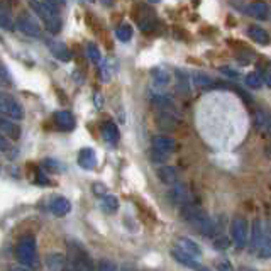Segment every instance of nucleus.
<instances>
[{
    "instance_id": "1",
    "label": "nucleus",
    "mask_w": 271,
    "mask_h": 271,
    "mask_svg": "<svg viewBox=\"0 0 271 271\" xmlns=\"http://www.w3.org/2000/svg\"><path fill=\"white\" fill-rule=\"evenodd\" d=\"M29 5H31V9L34 10L37 15H39V19L44 22L48 32H51V34H58V32L61 31L63 20H61V17H59L58 4H53V2H31Z\"/></svg>"
},
{
    "instance_id": "2",
    "label": "nucleus",
    "mask_w": 271,
    "mask_h": 271,
    "mask_svg": "<svg viewBox=\"0 0 271 271\" xmlns=\"http://www.w3.org/2000/svg\"><path fill=\"white\" fill-rule=\"evenodd\" d=\"M36 251H37L36 237L27 234L20 237L17 246H15V258L24 266H32L36 263Z\"/></svg>"
},
{
    "instance_id": "3",
    "label": "nucleus",
    "mask_w": 271,
    "mask_h": 271,
    "mask_svg": "<svg viewBox=\"0 0 271 271\" xmlns=\"http://www.w3.org/2000/svg\"><path fill=\"white\" fill-rule=\"evenodd\" d=\"M0 112H2L5 119L10 120H20L24 117L20 103L12 95H7V93H2V97H0Z\"/></svg>"
},
{
    "instance_id": "4",
    "label": "nucleus",
    "mask_w": 271,
    "mask_h": 271,
    "mask_svg": "<svg viewBox=\"0 0 271 271\" xmlns=\"http://www.w3.org/2000/svg\"><path fill=\"white\" fill-rule=\"evenodd\" d=\"M232 241L237 249H242L247 244V237H249V229H247V220L244 217H234L231 224Z\"/></svg>"
},
{
    "instance_id": "5",
    "label": "nucleus",
    "mask_w": 271,
    "mask_h": 271,
    "mask_svg": "<svg viewBox=\"0 0 271 271\" xmlns=\"http://www.w3.org/2000/svg\"><path fill=\"white\" fill-rule=\"evenodd\" d=\"M15 26L22 34L29 36V37H41V27L39 24L27 14H20L17 20H15Z\"/></svg>"
},
{
    "instance_id": "6",
    "label": "nucleus",
    "mask_w": 271,
    "mask_h": 271,
    "mask_svg": "<svg viewBox=\"0 0 271 271\" xmlns=\"http://www.w3.org/2000/svg\"><path fill=\"white\" fill-rule=\"evenodd\" d=\"M168 200L173 203V205H180V207H185L190 202H193L190 190H188V188L183 186V185L171 186L170 192H168Z\"/></svg>"
},
{
    "instance_id": "7",
    "label": "nucleus",
    "mask_w": 271,
    "mask_h": 271,
    "mask_svg": "<svg viewBox=\"0 0 271 271\" xmlns=\"http://www.w3.org/2000/svg\"><path fill=\"white\" fill-rule=\"evenodd\" d=\"M171 256H173L175 261H178L180 264H183V266H186L188 269H193V271H215V269H210L207 266H203V264L197 263L195 258L188 256V254H185L181 249H171Z\"/></svg>"
},
{
    "instance_id": "8",
    "label": "nucleus",
    "mask_w": 271,
    "mask_h": 271,
    "mask_svg": "<svg viewBox=\"0 0 271 271\" xmlns=\"http://www.w3.org/2000/svg\"><path fill=\"white\" fill-rule=\"evenodd\" d=\"M264 232H266V227H264L261 219H254L253 225H251V237H249V247L251 251H259V247L263 244L264 239Z\"/></svg>"
},
{
    "instance_id": "9",
    "label": "nucleus",
    "mask_w": 271,
    "mask_h": 271,
    "mask_svg": "<svg viewBox=\"0 0 271 271\" xmlns=\"http://www.w3.org/2000/svg\"><path fill=\"white\" fill-rule=\"evenodd\" d=\"M151 146H153L151 151L166 154L168 156L170 153H173L176 149V141L171 139V137H168V136H156V137H153Z\"/></svg>"
},
{
    "instance_id": "10",
    "label": "nucleus",
    "mask_w": 271,
    "mask_h": 271,
    "mask_svg": "<svg viewBox=\"0 0 271 271\" xmlns=\"http://www.w3.org/2000/svg\"><path fill=\"white\" fill-rule=\"evenodd\" d=\"M76 163H78L80 168L84 170H93L97 168V154L92 148H84L78 153V158H76Z\"/></svg>"
},
{
    "instance_id": "11",
    "label": "nucleus",
    "mask_w": 271,
    "mask_h": 271,
    "mask_svg": "<svg viewBox=\"0 0 271 271\" xmlns=\"http://www.w3.org/2000/svg\"><path fill=\"white\" fill-rule=\"evenodd\" d=\"M158 178L164 185H170V186L180 185V171L173 166H161L158 170Z\"/></svg>"
},
{
    "instance_id": "12",
    "label": "nucleus",
    "mask_w": 271,
    "mask_h": 271,
    "mask_svg": "<svg viewBox=\"0 0 271 271\" xmlns=\"http://www.w3.org/2000/svg\"><path fill=\"white\" fill-rule=\"evenodd\" d=\"M49 209L54 215L58 217H63V215L71 212V202L66 197H54L51 203H49Z\"/></svg>"
},
{
    "instance_id": "13",
    "label": "nucleus",
    "mask_w": 271,
    "mask_h": 271,
    "mask_svg": "<svg viewBox=\"0 0 271 271\" xmlns=\"http://www.w3.org/2000/svg\"><path fill=\"white\" fill-rule=\"evenodd\" d=\"M178 249H181L185 254H188V256H192V258L202 256V247L198 246V242H195L193 239H188V237H180Z\"/></svg>"
},
{
    "instance_id": "14",
    "label": "nucleus",
    "mask_w": 271,
    "mask_h": 271,
    "mask_svg": "<svg viewBox=\"0 0 271 271\" xmlns=\"http://www.w3.org/2000/svg\"><path fill=\"white\" fill-rule=\"evenodd\" d=\"M54 124L61 131H73L75 129V117L68 110H59L54 114Z\"/></svg>"
},
{
    "instance_id": "15",
    "label": "nucleus",
    "mask_w": 271,
    "mask_h": 271,
    "mask_svg": "<svg viewBox=\"0 0 271 271\" xmlns=\"http://www.w3.org/2000/svg\"><path fill=\"white\" fill-rule=\"evenodd\" d=\"M66 261H68V259H66L63 254L51 253V254H48V256L44 258V266H46L48 271H63Z\"/></svg>"
},
{
    "instance_id": "16",
    "label": "nucleus",
    "mask_w": 271,
    "mask_h": 271,
    "mask_svg": "<svg viewBox=\"0 0 271 271\" xmlns=\"http://www.w3.org/2000/svg\"><path fill=\"white\" fill-rule=\"evenodd\" d=\"M247 36H249V39H253L256 44H261V46H268V44L271 43L269 34L259 26L247 27Z\"/></svg>"
},
{
    "instance_id": "17",
    "label": "nucleus",
    "mask_w": 271,
    "mask_h": 271,
    "mask_svg": "<svg viewBox=\"0 0 271 271\" xmlns=\"http://www.w3.org/2000/svg\"><path fill=\"white\" fill-rule=\"evenodd\" d=\"M0 131H2V136L10 137V139H19V136H20L19 124H15L14 120L5 119V117L0 119Z\"/></svg>"
},
{
    "instance_id": "18",
    "label": "nucleus",
    "mask_w": 271,
    "mask_h": 271,
    "mask_svg": "<svg viewBox=\"0 0 271 271\" xmlns=\"http://www.w3.org/2000/svg\"><path fill=\"white\" fill-rule=\"evenodd\" d=\"M253 122L258 129L264 131L266 134H271V114L264 112V110H256L253 114Z\"/></svg>"
},
{
    "instance_id": "19",
    "label": "nucleus",
    "mask_w": 271,
    "mask_h": 271,
    "mask_svg": "<svg viewBox=\"0 0 271 271\" xmlns=\"http://www.w3.org/2000/svg\"><path fill=\"white\" fill-rule=\"evenodd\" d=\"M49 49H51L53 56L58 58L59 61H70L71 59V51L68 49V46H66L65 43H59V41H53L49 43Z\"/></svg>"
},
{
    "instance_id": "20",
    "label": "nucleus",
    "mask_w": 271,
    "mask_h": 271,
    "mask_svg": "<svg viewBox=\"0 0 271 271\" xmlns=\"http://www.w3.org/2000/svg\"><path fill=\"white\" fill-rule=\"evenodd\" d=\"M102 137L109 142V144H112V146L117 144V141H119V129H117V126H115L114 122H110V120L103 122L102 124Z\"/></svg>"
},
{
    "instance_id": "21",
    "label": "nucleus",
    "mask_w": 271,
    "mask_h": 271,
    "mask_svg": "<svg viewBox=\"0 0 271 271\" xmlns=\"http://www.w3.org/2000/svg\"><path fill=\"white\" fill-rule=\"evenodd\" d=\"M246 12L251 15V17L258 19V20H266L268 19V5L256 2V4H249L246 7Z\"/></svg>"
},
{
    "instance_id": "22",
    "label": "nucleus",
    "mask_w": 271,
    "mask_h": 271,
    "mask_svg": "<svg viewBox=\"0 0 271 271\" xmlns=\"http://www.w3.org/2000/svg\"><path fill=\"white\" fill-rule=\"evenodd\" d=\"M258 256L261 259H269L271 258V224L266 225V232H264L263 244L259 247Z\"/></svg>"
},
{
    "instance_id": "23",
    "label": "nucleus",
    "mask_w": 271,
    "mask_h": 271,
    "mask_svg": "<svg viewBox=\"0 0 271 271\" xmlns=\"http://www.w3.org/2000/svg\"><path fill=\"white\" fill-rule=\"evenodd\" d=\"M192 78L193 84L198 88H212L214 87V80L210 78L207 73H202V71H192Z\"/></svg>"
},
{
    "instance_id": "24",
    "label": "nucleus",
    "mask_w": 271,
    "mask_h": 271,
    "mask_svg": "<svg viewBox=\"0 0 271 271\" xmlns=\"http://www.w3.org/2000/svg\"><path fill=\"white\" fill-rule=\"evenodd\" d=\"M151 75H153V80H154V84H156L158 87H164V85H168L170 84V80H171V76L170 73L164 68H161V66H158V68H154L151 71Z\"/></svg>"
},
{
    "instance_id": "25",
    "label": "nucleus",
    "mask_w": 271,
    "mask_h": 271,
    "mask_svg": "<svg viewBox=\"0 0 271 271\" xmlns=\"http://www.w3.org/2000/svg\"><path fill=\"white\" fill-rule=\"evenodd\" d=\"M100 207H102L103 212H107V214L117 212V209H119V200H117V197H115V195H105V197H102Z\"/></svg>"
},
{
    "instance_id": "26",
    "label": "nucleus",
    "mask_w": 271,
    "mask_h": 271,
    "mask_svg": "<svg viewBox=\"0 0 271 271\" xmlns=\"http://www.w3.org/2000/svg\"><path fill=\"white\" fill-rule=\"evenodd\" d=\"M115 37L120 43H129L132 39V27L129 24H120L117 29H115Z\"/></svg>"
},
{
    "instance_id": "27",
    "label": "nucleus",
    "mask_w": 271,
    "mask_h": 271,
    "mask_svg": "<svg viewBox=\"0 0 271 271\" xmlns=\"http://www.w3.org/2000/svg\"><path fill=\"white\" fill-rule=\"evenodd\" d=\"M87 56L92 63H95V65L100 63V49H98L97 44H93V43L87 44Z\"/></svg>"
},
{
    "instance_id": "28",
    "label": "nucleus",
    "mask_w": 271,
    "mask_h": 271,
    "mask_svg": "<svg viewBox=\"0 0 271 271\" xmlns=\"http://www.w3.org/2000/svg\"><path fill=\"white\" fill-rule=\"evenodd\" d=\"M175 75H176V81H178V88L183 93H190V88H188V73H185V71H181V70H176L175 71Z\"/></svg>"
},
{
    "instance_id": "29",
    "label": "nucleus",
    "mask_w": 271,
    "mask_h": 271,
    "mask_svg": "<svg viewBox=\"0 0 271 271\" xmlns=\"http://www.w3.org/2000/svg\"><path fill=\"white\" fill-rule=\"evenodd\" d=\"M263 76L259 73H249L246 76V85L251 87V88H261L263 87Z\"/></svg>"
},
{
    "instance_id": "30",
    "label": "nucleus",
    "mask_w": 271,
    "mask_h": 271,
    "mask_svg": "<svg viewBox=\"0 0 271 271\" xmlns=\"http://www.w3.org/2000/svg\"><path fill=\"white\" fill-rule=\"evenodd\" d=\"M0 22H2V27L5 31L14 29V20H12V17H10L9 10H5V9L0 10Z\"/></svg>"
},
{
    "instance_id": "31",
    "label": "nucleus",
    "mask_w": 271,
    "mask_h": 271,
    "mask_svg": "<svg viewBox=\"0 0 271 271\" xmlns=\"http://www.w3.org/2000/svg\"><path fill=\"white\" fill-rule=\"evenodd\" d=\"M154 26H156V19H154L151 14H146L144 17L139 19V27H141V31H153Z\"/></svg>"
},
{
    "instance_id": "32",
    "label": "nucleus",
    "mask_w": 271,
    "mask_h": 271,
    "mask_svg": "<svg viewBox=\"0 0 271 271\" xmlns=\"http://www.w3.org/2000/svg\"><path fill=\"white\" fill-rule=\"evenodd\" d=\"M219 71L225 76V78H229V80H239L241 76H242L241 71H237L234 68H229V66H220Z\"/></svg>"
},
{
    "instance_id": "33",
    "label": "nucleus",
    "mask_w": 271,
    "mask_h": 271,
    "mask_svg": "<svg viewBox=\"0 0 271 271\" xmlns=\"http://www.w3.org/2000/svg\"><path fill=\"white\" fill-rule=\"evenodd\" d=\"M97 271H117V266H115L110 259H100V261H98Z\"/></svg>"
},
{
    "instance_id": "34",
    "label": "nucleus",
    "mask_w": 271,
    "mask_h": 271,
    "mask_svg": "<svg viewBox=\"0 0 271 271\" xmlns=\"http://www.w3.org/2000/svg\"><path fill=\"white\" fill-rule=\"evenodd\" d=\"M215 269L217 271H234V266H232V263L229 259H219L217 263H215Z\"/></svg>"
},
{
    "instance_id": "35",
    "label": "nucleus",
    "mask_w": 271,
    "mask_h": 271,
    "mask_svg": "<svg viewBox=\"0 0 271 271\" xmlns=\"http://www.w3.org/2000/svg\"><path fill=\"white\" fill-rule=\"evenodd\" d=\"M0 71H2V84L4 85H12V76H9V71H7V66L2 63L0 66Z\"/></svg>"
},
{
    "instance_id": "36",
    "label": "nucleus",
    "mask_w": 271,
    "mask_h": 271,
    "mask_svg": "<svg viewBox=\"0 0 271 271\" xmlns=\"http://www.w3.org/2000/svg\"><path fill=\"white\" fill-rule=\"evenodd\" d=\"M229 244H231L229 239H225V237H219V239H215L214 247H217V249H227Z\"/></svg>"
},
{
    "instance_id": "37",
    "label": "nucleus",
    "mask_w": 271,
    "mask_h": 271,
    "mask_svg": "<svg viewBox=\"0 0 271 271\" xmlns=\"http://www.w3.org/2000/svg\"><path fill=\"white\" fill-rule=\"evenodd\" d=\"M63 271H80V269H78V264H76L75 259H73V258H70L68 261H66Z\"/></svg>"
},
{
    "instance_id": "38",
    "label": "nucleus",
    "mask_w": 271,
    "mask_h": 271,
    "mask_svg": "<svg viewBox=\"0 0 271 271\" xmlns=\"http://www.w3.org/2000/svg\"><path fill=\"white\" fill-rule=\"evenodd\" d=\"M92 190L95 192V193H98V195H102V197L107 195V190H105V186H103L102 183H95V185H92Z\"/></svg>"
},
{
    "instance_id": "39",
    "label": "nucleus",
    "mask_w": 271,
    "mask_h": 271,
    "mask_svg": "<svg viewBox=\"0 0 271 271\" xmlns=\"http://www.w3.org/2000/svg\"><path fill=\"white\" fill-rule=\"evenodd\" d=\"M151 158H153V161H156V163H159V161H164L168 156L166 154H161V153H156V151H151Z\"/></svg>"
},
{
    "instance_id": "40",
    "label": "nucleus",
    "mask_w": 271,
    "mask_h": 271,
    "mask_svg": "<svg viewBox=\"0 0 271 271\" xmlns=\"http://www.w3.org/2000/svg\"><path fill=\"white\" fill-rule=\"evenodd\" d=\"M263 81L271 88V71H268V73H264V75H263Z\"/></svg>"
},
{
    "instance_id": "41",
    "label": "nucleus",
    "mask_w": 271,
    "mask_h": 271,
    "mask_svg": "<svg viewBox=\"0 0 271 271\" xmlns=\"http://www.w3.org/2000/svg\"><path fill=\"white\" fill-rule=\"evenodd\" d=\"M0 142H2V151H7V139H5V136L0 137Z\"/></svg>"
},
{
    "instance_id": "42",
    "label": "nucleus",
    "mask_w": 271,
    "mask_h": 271,
    "mask_svg": "<svg viewBox=\"0 0 271 271\" xmlns=\"http://www.w3.org/2000/svg\"><path fill=\"white\" fill-rule=\"evenodd\" d=\"M9 271H29V269H26V268H12V269H9Z\"/></svg>"
}]
</instances>
